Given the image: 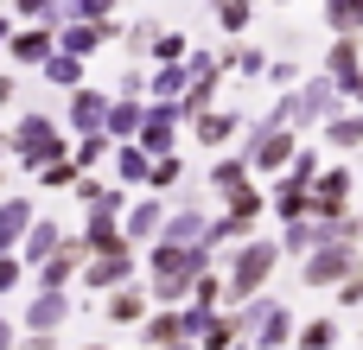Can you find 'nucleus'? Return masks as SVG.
<instances>
[{
  "instance_id": "1",
  "label": "nucleus",
  "mask_w": 363,
  "mask_h": 350,
  "mask_svg": "<svg viewBox=\"0 0 363 350\" xmlns=\"http://www.w3.org/2000/svg\"><path fill=\"white\" fill-rule=\"evenodd\" d=\"M268 268H274V249H268V242H262V249H242V261H236V293L262 287V281H268Z\"/></svg>"
},
{
  "instance_id": "2",
  "label": "nucleus",
  "mask_w": 363,
  "mask_h": 350,
  "mask_svg": "<svg viewBox=\"0 0 363 350\" xmlns=\"http://www.w3.org/2000/svg\"><path fill=\"white\" fill-rule=\"evenodd\" d=\"M345 268H351V255H345V249H332V255L306 261V281H332V274H345Z\"/></svg>"
},
{
  "instance_id": "3",
  "label": "nucleus",
  "mask_w": 363,
  "mask_h": 350,
  "mask_svg": "<svg viewBox=\"0 0 363 350\" xmlns=\"http://www.w3.org/2000/svg\"><path fill=\"white\" fill-rule=\"evenodd\" d=\"M121 274H128V255H121V249H115L108 261H96V268H89V281H96V287H108V281H121Z\"/></svg>"
},
{
  "instance_id": "4",
  "label": "nucleus",
  "mask_w": 363,
  "mask_h": 350,
  "mask_svg": "<svg viewBox=\"0 0 363 350\" xmlns=\"http://www.w3.org/2000/svg\"><path fill=\"white\" fill-rule=\"evenodd\" d=\"M57 319H64V300H57V293H45V300L32 306V325H38V332H51Z\"/></svg>"
},
{
  "instance_id": "5",
  "label": "nucleus",
  "mask_w": 363,
  "mask_h": 350,
  "mask_svg": "<svg viewBox=\"0 0 363 350\" xmlns=\"http://www.w3.org/2000/svg\"><path fill=\"white\" fill-rule=\"evenodd\" d=\"M255 159H262V166L287 159V134H268V140H255Z\"/></svg>"
},
{
  "instance_id": "6",
  "label": "nucleus",
  "mask_w": 363,
  "mask_h": 350,
  "mask_svg": "<svg viewBox=\"0 0 363 350\" xmlns=\"http://www.w3.org/2000/svg\"><path fill=\"white\" fill-rule=\"evenodd\" d=\"M255 338H262V344H274V338H281V312H274V306H262V312H255Z\"/></svg>"
},
{
  "instance_id": "7",
  "label": "nucleus",
  "mask_w": 363,
  "mask_h": 350,
  "mask_svg": "<svg viewBox=\"0 0 363 350\" xmlns=\"http://www.w3.org/2000/svg\"><path fill=\"white\" fill-rule=\"evenodd\" d=\"M19 223H26V204H6V210H0V242H13Z\"/></svg>"
},
{
  "instance_id": "8",
  "label": "nucleus",
  "mask_w": 363,
  "mask_h": 350,
  "mask_svg": "<svg viewBox=\"0 0 363 350\" xmlns=\"http://www.w3.org/2000/svg\"><path fill=\"white\" fill-rule=\"evenodd\" d=\"M332 332H338V325H325V319H319V325H306V338H300V344H306V350H325V344H332Z\"/></svg>"
},
{
  "instance_id": "9",
  "label": "nucleus",
  "mask_w": 363,
  "mask_h": 350,
  "mask_svg": "<svg viewBox=\"0 0 363 350\" xmlns=\"http://www.w3.org/2000/svg\"><path fill=\"white\" fill-rule=\"evenodd\" d=\"M198 134H204V140H223V134H230V115H204Z\"/></svg>"
},
{
  "instance_id": "10",
  "label": "nucleus",
  "mask_w": 363,
  "mask_h": 350,
  "mask_svg": "<svg viewBox=\"0 0 363 350\" xmlns=\"http://www.w3.org/2000/svg\"><path fill=\"white\" fill-rule=\"evenodd\" d=\"M332 140H338V147H357V140H363V121H338Z\"/></svg>"
},
{
  "instance_id": "11",
  "label": "nucleus",
  "mask_w": 363,
  "mask_h": 350,
  "mask_svg": "<svg viewBox=\"0 0 363 350\" xmlns=\"http://www.w3.org/2000/svg\"><path fill=\"white\" fill-rule=\"evenodd\" d=\"M147 140H153V147H166V140H172V115H153V128H147Z\"/></svg>"
},
{
  "instance_id": "12",
  "label": "nucleus",
  "mask_w": 363,
  "mask_h": 350,
  "mask_svg": "<svg viewBox=\"0 0 363 350\" xmlns=\"http://www.w3.org/2000/svg\"><path fill=\"white\" fill-rule=\"evenodd\" d=\"M13 281H19V268H13V261H0V293H6Z\"/></svg>"
},
{
  "instance_id": "13",
  "label": "nucleus",
  "mask_w": 363,
  "mask_h": 350,
  "mask_svg": "<svg viewBox=\"0 0 363 350\" xmlns=\"http://www.w3.org/2000/svg\"><path fill=\"white\" fill-rule=\"evenodd\" d=\"M0 350H6V325H0Z\"/></svg>"
},
{
  "instance_id": "14",
  "label": "nucleus",
  "mask_w": 363,
  "mask_h": 350,
  "mask_svg": "<svg viewBox=\"0 0 363 350\" xmlns=\"http://www.w3.org/2000/svg\"><path fill=\"white\" fill-rule=\"evenodd\" d=\"M166 350H172V344H166Z\"/></svg>"
}]
</instances>
